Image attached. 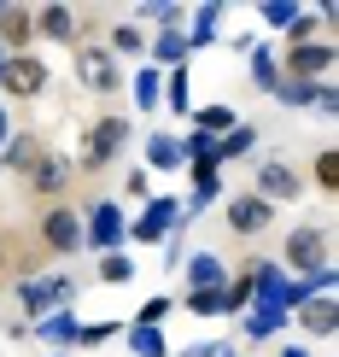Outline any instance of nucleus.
I'll return each mask as SVG.
<instances>
[{"instance_id":"nucleus-32","label":"nucleus","mask_w":339,"mask_h":357,"mask_svg":"<svg viewBox=\"0 0 339 357\" xmlns=\"http://www.w3.org/2000/svg\"><path fill=\"white\" fill-rule=\"evenodd\" d=\"M170 310H175V299H170V293H158V299H146V305L135 310V328H164Z\"/></svg>"},{"instance_id":"nucleus-2","label":"nucleus","mask_w":339,"mask_h":357,"mask_svg":"<svg viewBox=\"0 0 339 357\" xmlns=\"http://www.w3.org/2000/svg\"><path fill=\"white\" fill-rule=\"evenodd\" d=\"M123 241H129V222H123V211H117L111 199H100L94 211L82 217V246H94L100 258H106V252H123Z\"/></svg>"},{"instance_id":"nucleus-34","label":"nucleus","mask_w":339,"mask_h":357,"mask_svg":"<svg viewBox=\"0 0 339 357\" xmlns=\"http://www.w3.org/2000/svg\"><path fill=\"white\" fill-rule=\"evenodd\" d=\"M135 18L141 24H164V29H175V24H182V6H158V0H141V6H135Z\"/></svg>"},{"instance_id":"nucleus-9","label":"nucleus","mask_w":339,"mask_h":357,"mask_svg":"<svg viewBox=\"0 0 339 357\" xmlns=\"http://www.w3.org/2000/svg\"><path fill=\"white\" fill-rule=\"evenodd\" d=\"M281 252H287V264H292V270H304V275L328 270V234H322V229H292Z\"/></svg>"},{"instance_id":"nucleus-27","label":"nucleus","mask_w":339,"mask_h":357,"mask_svg":"<svg viewBox=\"0 0 339 357\" xmlns=\"http://www.w3.org/2000/svg\"><path fill=\"white\" fill-rule=\"evenodd\" d=\"M216 24H223V6H216V0H211V6H199V12H194V36H187V47H211V41H216Z\"/></svg>"},{"instance_id":"nucleus-26","label":"nucleus","mask_w":339,"mask_h":357,"mask_svg":"<svg viewBox=\"0 0 339 357\" xmlns=\"http://www.w3.org/2000/svg\"><path fill=\"white\" fill-rule=\"evenodd\" d=\"M100 281H106V287H129V281H135V258H129V252H106V258H100Z\"/></svg>"},{"instance_id":"nucleus-13","label":"nucleus","mask_w":339,"mask_h":357,"mask_svg":"<svg viewBox=\"0 0 339 357\" xmlns=\"http://www.w3.org/2000/svg\"><path fill=\"white\" fill-rule=\"evenodd\" d=\"M228 287V264L216 252H194L187 258V293H223Z\"/></svg>"},{"instance_id":"nucleus-33","label":"nucleus","mask_w":339,"mask_h":357,"mask_svg":"<svg viewBox=\"0 0 339 357\" xmlns=\"http://www.w3.org/2000/svg\"><path fill=\"white\" fill-rule=\"evenodd\" d=\"M123 328V322H111V317H100V322H82L77 328V346H106V340Z\"/></svg>"},{"instance_id":"nucleus-10","label":"nucleus","mask_w":339,"mask_h":357,"mask_svg":"<svg viewBox=\"0 0 339 357\" xmlns=\"http://www.w3.org/2000/svg\"><path fill=\"white\" fill-rule=\"evenodd\" d=\"M41 241H47V252H82V217L70 205H53L41 217Z\"/></svg>"},{"instance_id":"nucleus-23","label":"nucleus","mask_w":339,"mask_h":357,"mask_svg":"<svg viewBox=\"0 0 339 357\" xmlns=\"http://www.w3.org/2000/svg\"><path fill=\"white\" fill-rule=\"evenodd\" d=\"M281 322H287V310H275V305H246V334H252V340H269Z\"/></svg>"},{"instance_id":"nucleus-21","label":"nucleus","mask_w":339,"mask_h":357,"mask_svg":"<svg viewBox=\"0 0 339 357\" xmlns=\"http://www.w3.org/2000/svg\"><path fill=\"white\" fill-rule=\"evenodd\" d=\"M258 146V123H234L223 141H216V165H223V158H246Z\"/></svg>"},{"instance_id":"nucleus-20","label":"nucleus","mask_w":339,"mask_h":357,"mask_svg":"<svg viewBox=\"0 0 339 357\" xmlns=\"http://www.w3.org/2000/svg\"><path fill=\"white\" fill-rule=\"evenodd\" d=\"M146 165H152V170H187L182 141H175V135H152V141H146Z\"/></svg>"},{"instance_id":"nucleus-5","label":"nucleus","mask_w":339,"mask_h":357,"mask_svg":"<svg viewBox=\"0 0 339 357\" xmlns=\"http://www.w3.org/2000/svg\"><path fill=\"white\" fill-rule=\"evenodd\" d=\"M70 65H77V82L88 88V94H111V88L123 82V65H117L106 47H77Z\"/></svg>"},{"instance_id":"nucleus-6","label":"nucleus","mask_w":339,"mask_h":357,"mask_svg":"<svg viewBox=\"0 0 339 357\" xmlns=\"http://www.w3.org/2000/svg\"><path fill=\"white\" fill-rule=\"evenodd\" d=\"M182 222V199H146V211L129 222V241H141V246H158V241H170V229Z\"/></svg>"},{"instance_id":"nucleus-22","label":"nucleus","mask_w":339,"mask_h":357,"mask_svg":"<svg viewBox=\"0 0 339 357\" xmlns=\"http://www.w3.org/2000/svg\"><path fill=\"white\" fill-rule=\"evenodd\" d=\"M158 100H164V77L152 65H141L135 70V112H158Z\"/></svg>"},{"instance_id":"nucleus-24","label":"nucleus","mask_w":339,"mask_h":357,"mask_svg":"<svg viewBox=\"0 0 339 357\" xmlns=\"http://www.w3.org/2000/svg\"><path fill=\"white\" fill-rule=\"evenodd\" d=\"M194 123H199V135H216V141H223L240 117H234L228 106H194Z\"/></svg>"},{"instance_id":"nucleus-12","label":"nucleus","mask_w":339,"mask_h":357,"mask_svg":"<svg viewBox=\"0 0 339 357\" xmlns=\"http://www.w3.org/2000/svg\"><path fill=\"white\" fill-rule=\"evenodd\" d=\"M299 328L316 334V340H333V328H339V305H333V293H310V299L299 305Z\"/></svg>"},{"instance_id":"nucleus-41","label":"nucleus","mask_w":339,"mask_h":357,"mask_svg":"<svg viewBox=\"0 0 339 357\" xmlns=\"http://www.w3.org/2000/svg\"><path fill=\"white\" fill-rule=\"evenodd\" d=\"M129 193H135V199H152V188H146V170H135V176H129V182H123Z\"/></svg>"},{"instance_id":"nucleus-14","label":"nucleus","mask_w":339,"mask_h":357,"mask_svg":"<svg viewBox=\"0 0 339 357\" xmlns=\"http://www.w3.org/2000/svg\"><path fill=\"white\" fill-rule=\"evenodd\" d=\"M24 182L36 188V193H65V182H70V158H65V153H41L36 170H29Z\"/></svg>"},{"instance_id":"nucleus-42","label":"nucleus","mask_w":339,"mask_h":357,"mask_svg":"<svg viewBox=\"0 0 339 357\" xmlns=\"http://www.w3.org/2000/svg\"><path fill=\"white\" fill-rule=\"evenodd\" d=\"M12 141V123H6V106H0V146Z\"/></svg>"},{"instance_id":"nucleus-44","label":"nucleus","mask_w":339,"mask_h":357,"mask_svg":"<svg viewBox=\"0 0 339 357\" xmlns=\"http://www.w3.org/2000/svg\"><path fill=\"white\" fill-rule=\"evenodd\" d=\"M53 357H70V351H53Z\"/></svg>"},{"instance_id":"nucleus-19","label":"nucleus","mask_w":339,"mask_h":357,"mask_svg":"<svg viewBox=\"0 0 339 357\" xmlns=\"http://www.w3.org/2000/svg\"><path fill=\"white\" fill-rule=\"evenodd\" d=\"M146 53H152V70L158 65H187V53H194V47H187V36H182V29H164V36H158V41H146Z\"/></svg>"},{"instance_id":"nucleus-25","label":"nucleus","mask_w":339,"mask_h":357,"mask_svg":"<svg viewBox=\"0 0 339 357\" xmlns=\"http://www.w3.org/2000/svg\"><path fill=\"white\" fill-rule=\"evenodd\" d=\"M106 53H111V59H141V53H146V36H141L135 24H117L111 41H106Z\"/></svg>"},{"instance_id":"nucleus-15","label":"nucleus","mask_w":339,"mask_h":357,"mask_svg":"<svg viewBox=\"0 0 339 357\" xmlns=\"http://www.w3.org/2000/svg\"><path fill=\"white\" fill-rule=\"evenodd\" d=\"M77 328H82V322L70 317V305H58V310H47V317L36 322V334L47 340L53 351H70V346H77Z\"/></svg>"},{"instance_id":"nucleus-31","label":"nucleus","mask_w":339,"mask_h":357,"mask_svg":"<svg viewBox=\"0 0 339 357\" xmlns=\"http://www.w3.org/2000/svg\"><path fill=\"white\" fill-rule=\"evenodd\" d=\"M310 176H316V188H322V193H333V188H339V153H333V146H322V153H316Z\"/></svg>"},{"instance_id":"nucleus-7","label":"nucleus","mask_w":339,"mask_h":357,"mask_svg":"<svg viewBox=\"0 0 339 357\" xmlns=\"http://www.w3.org/2000/svg\"><path fill=\"white\" fill-rule=\"evenodd\" d=\"M333 59H339L333 41H304V47H287V70H281V77L287 82H316V77L333 70Z\"/></svg>"},{"instance_id":"nucleus-3","label":"nucleus","mask_w":339,"mask_h":357,"mask_svg":"<svg viewBox=\"0 0 339 357\" xmlns=\"http://www.w3.org/2000/svg\"><path fill=\"white\" fill-rule=\"evenodd\" d=\"M123 141H129V117H100L94 129H88V146H82V170H106L117 153H123Z\"/></svg>"},{"instance_id":"nucleus-4","label":"nucleus","mask_w":339,"mask_h":357,"mask_svg":"<svg viewBox=\"0 0 339 357\" xmlns=\"http://www.w3.org/2000/svg\"><path fill=\"white\" fill-rule=\"evenodd\" d=\"M70 299H77V281H70V275H36V281H24V287H18V305H24L36 322L47 317V310L70 305Z\"/></svg>"},{"instance_id":"nucleus-18","label":"nucleus","mask_w":339,"mask_h":357,"mask_svg":"<svg viewBox=\"0 0 339 357\" xmlns=\"http://www.w3.org/2000/svg\"><path fill=\"white\" fill-rule=\"evenodd\" d=\"M29 24H36V36H47V41H70L77 36V12L70 6H41Z\"/></svg>"},{"instance_id":"nucleus-45","label":"nucleus","mask_w":339,"mask_h":357,"mask_svg":"<svg viewBox=\"0 0 339 357\" xmlns=\"http://www.w3.org/2000/svg\"><path fill=\"white\" fill-rule=\"evenodd\" d=\"M0 264H6V252H0Z\"/></svg>"},{"instance_id":"nucleus-8","label":"nucleus","mask_w":339,"mask_h":357,"mask_svg":"<svg viewBox=\"0 0 339 357\" xmlns=\"http://www.w3.org/2000/svg\"><path fill=\"white\" fill-rule=\"evenodd\" d=\"M252 193H258L263 205H287V199H299V193H304V182H299V170H292V165H281V158H263Z\"/></svg>"},{"instance_id":"nucleus-1","label":"nucleus","mask_w":339,"mask_h":357,"mask_svg":"<svg viewBox=\"0 0 339 357\" xmlns=\"http://www.w3.org/2000/svg\"><path fill=\"white\" fill-rule=\"evenodd\" d=\"M0 94L41 100V94H47V65H41L36 53H6V59H0Z\"/></svg>"},{"instance_id":"nucleus-39","label":"nucleus","mask_w":339,"mask_h":357,"mask_svg":"<svg viewBox=\"0 0 339 357\" xmlns=\"http://www.w3.org/2000/svg\"><path fill=\"white\" fill-rule=\"evenodd\" d=\"M316 112H322V117L339 112V88H333V82H316Z\"/></svg>"},{"instance_id":"nucleus-28","label":"nucleus","mask_w":339,"mask_h":357,"mask_svg":"<svg viewBox=\"0 0 339 357\" xmlns=\"http://www.w3.org/2000/svg\"><path fill=\"white\" fill-rule=\"evenodd\" d=\"M164 106L170 112H194V88H187V65H175L164 77Z\"/></svg>"},{"instance_id":"nucleus-46","label":"nucleus","mask_w":339,"mask_h":357,"mask_svg":"<svg viewBox=\"0 0 339 357\" xmlns=\"http://www.w3.org/2000/svg\"><path fill=\"white\" fill-rule=\"evenodd\" d=\"M0 59H6V53H0Z\"/></svg>"},{"instance_id":"nucleus-43","label":"nucleus","mask_w":339,"mask_h":357,"mask_svg":"<svg viewBox=\"0 0 339 357\" xmlns=\"http://www.w3.org/2000/svg\"><path fill=\"white\" fill-rule=\"evenodd\" d=\"M281 357H310V351H304V346H287V351H281Z\"/></svg>"},{"instance_id":"nucleus-37","label":"nucleus","mask_w":339,"mask_h":357,"mask_svg":"<svg viewBox=\"0 0 339 357\" xmlns=\"http://www.w3.org/2000/svg\"><path fill=\"white\" fill-rule=\"evenodd\" d=\"M182 305L194 310V317H216V310H223V293H182Z\"/></svg>"},{"instance_id":"nucleus-36","label":"nucleus","mask_w":339,"mask_h":357,"mask_svg":"<svg viewBox=\"0 0 339 357\" xmlns=\"http://www.w3.org/2000/svg\"><path fill=\"white\" fill-rule=\"evenodd\" d=\"M292 18H299V0H269L263 6V24H275V29H287Z\"/></svg>"},{"instance_id":"nucleus-35","label":"nucleus","mask_w":339,"mask_h":357,"mask_svg":"<svg viewBox=\"0 0 339 357\" xmlns=\"http://www.w3.org/2000/svg\"><path fill=\"white\" fill-rule=\"evenodd\" d=\"M316 24H322V18H310V12H299V18L287 24V47H304V41H316Z\"/></svg>"},{"instance_id":"nucleus-40","label":"nucleus","mask_w":339,"mask_h":357,"mask_svg":"<svg viewBox=\"0 0 339 357\" xmlns=\"http://www.w3.org/2000/svg\"><path fill=\"white\" fill-rule=\"evenodd\" d=\"M187 357H240V346H228V340H211V346H205V340H199Z\"/></svg>"},{"instance_id":"nucleus-29","label":"nucleus","mask_w":339,"mask_h":357,"mask_svg":"<svg viewBox=\"0 0 339 357\" xmlns=\"http://www.w3.org/2000/svg\"><path fill=\"white\" fill-rule=\"evenodd\" d=\"M252 77H258L263 94H275V82H281V65H275V53L263 41H252Z\"/></svg>"},{"instance_id":"nucleus-30","label":"nucleus","mask_w":339,"mask_h":357,"mask_svg":"<svg viewBox=\"0 0 339 357\" xmlns=\"http://www.w3.org/2000/svg\"><path fill=\"white\" fill-rule=\"evenodd\" d=\"M129 351H135V357H170L164 328H129Z\"/></svg>"},{"instance_id":"nucleus-38","label":"nucleus","mask_w":339,"mask_h":357,"mask_svg":"<svg viewBox=\"0 0 339 357\" xmlns=\"http://www.w3.org/2000/svg\"><path fill=\"white\" fill-rule=\"evenodd\" d=\"M246 305H252V281H228V287H223V310H246Z\"/></svg>"},{"instance_id":"nucleus-11","label":"nucleus","mask_w":339,"mask_h":357,"mask_svg":"<svg viewBox=\"0 0 339 357\" xmlns=\"http://www.w3.org/2000/svg\"><path fill=\"white\" fill-rule=\"evenodd\" d=\"M269 222H275V205H263L252 188L228 199V229H234V234H263Z\"/></svg>"},{"instance_id":"nucleus-16","label":"nucleus","mask_w":339,"mask_h":357,"mask_svg":"<svg viewBox=\"0 0 339 357\" xmlns=\"http://www.w3.org/2000/svg\"><path fill=\"white\" fill-rule=\"evenodd\" d=\"M41 153H47V146H41L36 135H29V129H18V135H12L6 146H0V170H18V176H29Z\"/></svg>"},{"instance_id":"nucleus-17","label":"nucleus","mask_w":339,"mask_h":357,"mask_svg":"<svg viewBox=\"0 0 339 357\" xmlns=\"http://www.w3.org/2000/svg\"><path fill=\"white\" fill-rule=\"evenodd\" d=\"M29 36H36V24H29V12L24 6H6V0H0V53H24L29 47Z\"/></svg>"}]
</instances>
